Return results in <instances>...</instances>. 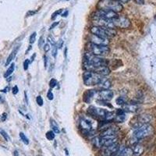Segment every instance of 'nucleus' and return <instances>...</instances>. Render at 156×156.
<instances>
[{"label": "nucleus", "mask_w": 156, "mask_h": 156, "mask_svg": "<svg viewBox=\"0 0 156 156\" xmlns=\"http://www.w3.org/2000/svg\"><path fill=\"white\" fill-rule=\"evenodd\" d=\"M98 9L112 10L115 12H119L122 10V5L115 0H100L98 3Z\"/></svg>", "instance_id": "1"}, {"label": "nucleus", "mask_w": 156, "mask_h": 156, "mask_svg": "<svg viewBox=\"0 0 156 156\" xmlns=\"http://www.w3.org/2000/svg\"><path fill=\"white\" fill-rule=\"evenodd\" d=\"M153 133H154V129H153L152 126L148 123H145V124L141 125L135 129L134 132H133V137L136 140H140V139L151 136L153 134Z\"/></svg>", "instance_id": "2"}, {"label": "nucleus", "mask_w": 156, "mask_h": 156, "mask_svg": "<svg viewBox=\"0 0 156 156\" xmlns=\"http://www.w3.org/2000/svg\"><path fill=\"white\" fill-rule=\"evenodd\" d=\"M90 30L91 32V34H94V35L106 39H108L111 37H113L116 34V32H115L114 29L98 27V26H93V27H90Z\"/></svg>", "instance_id": "3"}, {"label": "nucleus", "mask_w": 156, "mask_h": 156, "mask_svg": "<svg viewBox=\"0 0 156 156\" xmlns=\"http://www.w3.org/2000/svg\"><path fill=\"white\" fill-rule=\"evenodd\" d=\"M87 50L88 52L97 56L106 55L109 52V48L108 45H98L91 42L87 44Z\"/></svg>", "instance_id": "4"}, {"label": "nucleus", "mask_w": 156, "mask_h": 156, "mask_svg": "<svg viewBox=\"0 0 156 156\" xmlns=\"http://www.w3.org/2000/svg\"><path fill=\"white\" fill-rule=\"evenodd\" d=\"M102 76L91 71L86 70L83 74V83L87 86L98 85Z\"/></svg>", "instance_id": "5"}, {"label": "nucleus", "mask_w": 156, "mask_h": 156, "mask_svg": "<svg viewBox=\"0 0 156 156\" xmlns=\"http://www.w3.org/2000/svg\"><path fill=\"white\" fill-rule=\"evenodd\" d=\"M93 23L94 26L101 27H107V28L114 29L115 26L113 24L112 20L105 19V18H100V17H93Z\"/></svg>", "instance_id": "6"}, {"label": "nucleus", "mask_w": 156, "mask_h": 156, "mask_svg": "<svg viewBox=\"0 0 156 156\" xmlns=\"http://www.w3.org/2000/svg\"><path fill=\"white\" fill-rule=\"evenodd\" d=\"M115 27L119 28H128L130 27V20L124 16H118L116 18L112 20Z\"/></svg>", "instance_id": "7"}, {"label": "nucleus", "mask_w": 156, "mask_h": 156, "mask_svg": "<svg viewBox=\"0 0 156 156\" xmlns=\"http://www.w3.org/2000/svg\"><path fill=\"white\" fill-rule=\"evenodd\" d=\"M94 16L95 17L105 18L108 20H114L118 16L117 12H114L112 10H105V9H98L96 12L94 13Z\"/></svg>", "instance_id": "8"}, {"label": "nucleus", "mask_w": 156, "mask_h": 156, "mask_svg": "<svg viewBox=\"0 0 156 156\" xmlns=\"http://www.w3.org/2000/svg\"><path fill=\"white\" fill-rule=\"evenodd\" d=\"M80 127L82 129L83 133H85L87 135H90V133H92L93 130V125L92 122H90L89 119H86V118H83L80 119Z\"/></svg>", "instance_id": "9"}, {"label": "nucleus", "mask_w": 156, "mask_h": 156, "mask_svg": "<svg viewBox=\"0 0 156 156\" xmlns=\"http://www.w3.org/2000/svg\"><path fill=\"white\" fill-rule=\"evenodd\" d=\"M87 112H88V113L90 114L91 116L104 119V117H105L107 111L105 109H104V108H96V107L94 106H91L88 108Z\"/></svg>", "instance_id": "10"}, {"label": "nucleus", "mask_w": 156, "mask_h": 156, "mask_svg": "<svg viewBox=\"0 0 156 156\" xmlns=\"http://www.w3.org/2000/svg\"><path fill=\"white\" fill-rule=\"evenodd\" d=\"M113 95L114 94L112 90H108V89H103L102 90L98 92V97H99V99L98 100L110 101L111 99H112Z\"/></svg>", "instance_id": "11"}, {"label": "nucleus", "mask_w": 156, "mask_h": 156, "mask_svg": "<svg viewBox=\"0 0 156 156\" xmlns=\"http://www.w3.org/2000/svg\"><path fill=\"white\" fill-rule=\"evenodd\" d=\"M90 42L94 44H98V45H108L109 41H108V39L102 38V37L91 34L90 37Z\"/></svg>", "instance_id": "12"}, {"label": "nucleus", "mask_w": 156, "mask_h": 156, "mask_svg": "<svg viewBox=\"0 0 156 156\" xmlns=\"http://www.w3.org/2000/svg\"><path fill=\"white\" fill-rule=\"evenodd\" d=\"M119 144L115 143V144H112V145L108 146V147H105V150L103 151L104 153V155L105 156H112L115 154V153L118 151V150L119 149Z\"/></svg>", "instance_id": "13"}, {"label": "nucleus", "mask_w": 156, "mask_h": 156, "mask_svg": "<svg viewBox=\"0 0 156 156\" xmlns=\"http://www.w3.org/2000/svg\"><path fill=\"white\" fill-rule=\"evenodd\" d=\"M93 72L97 73V74L100 75V76H105L110 74L111 70H110V69L108 67V66H98V67H95Z\"/></svg>", "instance_id": "14"}, {"label": "nucleus", "mask_w": 156, "mask_h": 156, "mask_svg": "<svg viewBox=\"0 0 156 156\" xmlns=\"http://www.w3.org/2000/svg\"><path fill=\"white\" fill-rule=\"evenodd\" d=\"M119 132L118 127L112 126V127H108L106 129L103 130L101 133V136H116L117 133Z\"/></svg>", "instance_id": "15"}, {"label": "nucleus", "mask_w": 156, "mask_h": 156, "mask_svg": "<svg viewBox=\"0 0 156 156\" xmlns=\"http://www.w3.org/2000/svg\"><path fill=\"white\" fill-rule=\"evenodd\" d=\"M122 106H123V110L124 111L129 112H136L139 108L138 105L135 104V103H127V104H124Z\"/></svg>", "instance_id": "16"}, {"label": "nucleus", "mask_w": 156, "mask_h": 156, "mask_svg": "<svg viewBox=\"0 0 156 156\" xmlns=\"http://www.w3.org/2000/svg\"><path fill=\"white\" fill-rule=\"evenodd\" d=\"M94 94H95V90H87L85 92L83 93V101H85L86 103H90V101L92 100V98L94 97Z\"/></svg>", "instance_id": "17"}, {"label": "nucleus", "mask_w": 156, "mask_h": 156, "mask_svg": "<svg viewBox=\"0 0 156 156\" xmlns=\"http://www.w3.org/2000/svg\"><path fill=\"white\" fill-rule=\"evenodd\" d=\"M98 85L102 89H108L111 87V81L108 80V78L105 77V76H102L101 80H100L99 83Z\"/></svg>", "instance_id": "18"}, {"label": "nucleus", "mask_w": 156, "mask_h": 156, "mask_svg": "<svg viewBox=\"0 0 156 156\" xmlns=\"http://www.w3.org/2000/svg\"><path fill=\"white\" fill-rule=\"evenodd\" d=\"M132 151H133V155L140 156L143 153V151H144V148H143V147L140 144H136L133 146V149H132Z\"/></svg>", "instance_id": "19"}, {"label": "nucleus", "mask_w": 156, "mask_h": 156, "mask_svg": "<svg viewBox=\"0 0 156 156\" xmlns=\"http://www.w3.org/2000/svg\"><path fill=\"white\" fill-rule=\"evenodd\" d=\"M18 49H19V47H16V48H14V49L12 50V52L10 53V55H9V57L7 58V59H6V61H5V66H9V64H10V62H12L13 59H14V58L16 57V52H17Z\"/></svg>", "instance_id": "20"}, {"label": "nucleus", "mask_w": 156, "mask_h": 156, "mask_svg": "<svg viewBox=\"0 0 156 156\" xmlns=\"http://www.w3.org/2000/svg\"><path fill=\"white\" fill-rule=\"evenodd\" d=\"M115 114L112 112H107L106 114H105V117H104V120L105 122H111V121H113L115 119Z\"/></svg>", "instance_id": "21"}, {"label": "nucleus", "mask_w": 156, "mask_h": 156, "mask_svg": "<svg viewBox=\"0 0 156 156\" xmlns=\"http://www.w3.org/2000/svg\"><path fill=\"white\" fill-rule=\"evenodd\" d=\"M14 69H15V64L14 63H11L10 64V66H9V67L8 68L7 70L5 71V74H4V77H5V78L9 77V76H10V75L12 74V73H13V71H14Z\"/></svg>", "instance_id": "22"}, {"label": "nucleus", "mask_w": 156, "mask_h": 156, "mask_svg": "<svg viewBox=\"0 0 156 156\" xmlns=\"http://www.w3.org/2000/svg\"><path fill=\"white\" fill-rule=\"evenodd\" d=\"M125 119H126V115H125L124 112V113L122 114H115V117L114 120L118 122H124Z\"/></svg>", "instance_id": "23"}, {"label": "nucleus", "mask_w": 156, "mask_h": 156, "mask_svg": "<svg viewBox=\"0 0 156 156\" xmlns=\"http://www.w3.org/2000/svg\"><path fill=\"white\" fill-rule=\"evenodd\" d=\"M51 129H52V131L54 132L55 133H59V128H58V125L55 122V120L53 119H51Z\"/></svg>", "instance_id": "24"}, {"label": "nucleus", "mask_w": 156, "mask_h": 156, "mask_svg": "<svg viewBox=\"0 0 156 156\" xmlns=\"http://www.w3.org/2000/svg\"><path fill=\"white\" fill-rule=\"evenodd\" d=\"M97 103L98 104H99V105H103V106H107L108 107V108H113V106H112L110 103H108L107 101H102V100H98L97 101Z\"/></svg>", "instance_id": "25"}, {"label": "nucleus", "mask_w": 156, "mask_h": 156, "mask_svg": "<svg viewBox=\"0 0 156 156\" xmlns=\"http://www.w3.org/2000/svg\"><path fill=\"white\" fill-rule=\"evenodd\" d=\"M45 136H46V138L48 139V140H52L54 138H55V133H54L52 130H50V131H48L46 133V134H45Z\"/></svg>", "instance_id": "26"}, {"label": "nucleus", "mask_w": 156, "mask_h": 156, "mask_svg": "<svg viewBox=\"0 0 156 156\" xmlns=\"http://www.w3.org/2000/svg\"><path fill=\"white\" fill-rule=\"evenodd\" d=\"M20 139L22 140V141H23L25 144H29L28 138H27V136H26V135H25L24 133H22V132H20Z\"/></svg>", "instance_id": "27"}, {"label": "nucleus", "mask_w": 156, "mask_h": 156, "mask_svg": "<svg viewBox=\"0 0 156 156\" xmlns=\"http://www.w3.org/2000/svg\"><path fill=\"white\" fill-rule=\"evenodd\" d=\"M115 102H116L117 105H123L124 104H126V101H125L124 98L123 97H119L115 100Z\"/></svg>", "instance_id": "28"}, {"label": "nucleus", "mask_w": 156, "mask_h": 156, "mask_svg": "<svg viewBox=\"0 0 156 156\" xmlns=\"http://www.w3.org/2000/svg\"><path fill=\"white\" fill-rule=\"evenodd\" d=\"M0 133H1V135L2 136V137H3V138L5 139L6 141H9V140H10V137H9V136L7 134V133H6L5 130H3V129H1V130H0Z\"/></svg>", "instance_id": "29"}, {"label": "nucleus", "mask_w": 156, "mask_h": 156, "mask_svg": "<svg viewBox=\"0 0 156 156\" xmlns=\"http://www.w3.org/2000/svg\"><path fill=\"white\" fill-rule=\"evenodd\" d=\"M36 102L37 103V105L39 106H42L43 104H44V101H43V98L41 96L38 95L37 98H36Z\"/></svg>", "instance_id": "30"}, {"label": "nucleus", "mask_w": 156, "mask_h": 156, "mask_svg": "<svg viewBox=\"0 0 156 156\" xmlns=\"http://www.w3.org/2000/svg\"><path fill=\"white\" fill-rule=\"evenodd\" d=\"M36 35H37L36 32H34V33H32V34H30V38H29V42H30V44H33V43L35 41Z\"/></svg>", "instance_id": "31"}, {"label": "nucleus", "mask_w": 156, "mask_h": 156, "mask_svg": "<svg viewBox=\"0 0 156 156\" xmlns=\"http://www.w3.org/2000/svg\"><path fill=\"white\" fill-rule=\"evenodd\" d=\"M57 50H58V48H57L56 44H54L53 47H52V49H51V55L54 58H55L57 55Z\"/></svg>", "instance_id": "32"}, {"label": "nucleus", "mask_w": 156, "mask_h": 156, "mask_svg": "<svg viewBox=\"0 0 156 156\" xmlns=\"http://www.w3.org/2000/svg\"><path fill=\"white\" fill-rule=\"evenodd\" d=\"M30 62L28 58L25 59L24 62H23V69H24V70H27V69H28L29 67V65H30Z\"/></svg>", "instance_id": "33"}, {"label": "nucleus", "mask_w": 156, "mask_h": 156, "mask_svg": "<svg viewBox=\"0 0 156 156\" xmlns=\"http://www.w3.org/2000/svg\"><path fill=\"white\" fill-rule=\"evenodd\" d=\"M56 84H57V80H55V79H54V78H52V79L49 81V86L50 87H51V88L55 87V86H56Z\"/></svg>", "instance_id": "34"}, {"label": "nucleus", "mask_w": 156, "mask_h": 156, "mask_svg": "<svg viewBox=\"0 0 156 156\" xmlns=\"http://www.w3.org/2000/svg\"><path fill=\"white\" fill-rule=\"evenodd\" d=\"M62 12V9H58V10H57V11H55V12H53V13H52V15H51V19L52 20H54L55 19V17H56L57 16H58V15H59L61 13V12Z\"/></svg>", "instance_id": "35"}, {"label": "nucleus", "mask_w": 156, "mask_h": 156, "mask_svg": "<svg viewBox=\"0 0 156 156\" xmlns=\"http://www.w3.org/2000/svg\"><path fill=\"white\" fill-rule=\"evenodd\" d=\"M47 98H48V99L49 100H52L54 98V95L53 94H52V92H51V90H48V93H47Z\"/></svg>", "instance_id": "36"}, {"label": "nucleus", "mask_w": 156, "mask_h": 156, "mask_svg": "<svg viewBox=\"0 0 156 156\" xmlns=\"http://www.w3.org/2000/svg\"><path fill=\"white\" fill-rule=\"evenodd\" d=\"M18 91H19V88H18V87L17 86H14V87H12V94H16L18 93Z\"/></svg>", "instance_id": "37"}, {"label": "nucleus", "mask_w": 156, "mask_h": 156, "mask_svg": "<svg viewBox=\"0 0 156 156\" xmlns=\"http://www.w3.org/2000/svg\"><path fill=\"white\" fill-rule=\"evenodd\" d=\"M50 44H45L44 45V51H45V52H47V51H48L50 50Z\"/></svg>", "instance_id": "38"}, {"label": "nucleus", "mask_w": 156, "mask_h": 156, "mask_svg": "<svg viewBox=\"0 0 156 156\" xmlns=\"http://www.w3.org/2000/svg\"><path fill=\"white\" fill-rule=\"evenodd\" d=\"M43 44H44V39H43V37H40V39H39V41H38V46L41 48V45H43Z\"/></svg>", "instance_id": "39"}, {"label": "nucleus", "mask_w": 156, "mask_h": 156, "mask_svg": "<svg viewBox=\"0 0 156 156\" xmlns=\"http://www.w3.org/2000/svg\"><path fill=\"white\" fill-rule=\"evenodd\" d=\"M48 42H49L50 44H52V45H54V44H55V41H54L53 39L51 38V37H48Z\"/></svg>", "instance_id": "40"}, {"label": "nucleus", "mask_w": 156, "mask_h": 156, "mask_svg": "<svg viewBox=\"0 0 156 156\" xmlns=\"http://www.w3.org/2000/svg\"><path fill=\"white\" fill-rule=\"evenodd\" d=\"M7 118V114L6 113H3L2 115H1V120L2 121H5Z\"/></svg>", "instance_id": "41"}, {"label": "nucleus", "mask_w": 156, "mask_h": 156, "mask_svg": "<svg viewBox=\"0 0 156 156\" xmlns=\"http://www.w3.org/2000/svg\"><path fill=\"white\" fill-rule=\"evenodd\" d=\"M58 24V22H54V23L51 25V27H50V30H52L53 28H55V27H56Z\"/></svg>", "instance_id": "42"}, {"label": "nucleus", "mask_w": 156, "mask_h": 156, "mask_svg": "<svg viewBox=\"0 0 156 156\" xmlns=\"http://www.w3.org/2000/svg\"><path fill=\"white\" fill-rule=\"evenodd\" d=\"M36 12V11H33V10H30L29 12H27V16H33Z\"/></svg>", "instance_id": "43"}, {"label": "nucleus", "mask_w": 156, "mask_h": 156, "mask_svg": "<svg viewBox=\"0 0 156 156\" xmlns=\"http://www.w3.org/2000/svg\"><path fill=\"white\" fill-rule=\"evenodd\" d=\"M134 2L137 4H144V0H134Z\"/></svg>", "instance_id": "44"}, {"label": "nucleus", "mask_w": 156, "mask_h": 156, "mask_svg": "<svg viewBox=\"0 0 156 156\" xmlns=\"http://www.w3.org/2000/svg\"><path fill=\"white\" fill-rule=\"evenodd\" d=\"M62 44H63V41H62V40H60V41L58 42V45H57V44H56V45H57V48H62Z\"/></svg>", "instance_id": "45"}, {"label": "nucleus", "mask_w": 156, "mask_h": 156, "mask_svg": "<svg viewBox=\"0 0 156 156\" xmlns=\"http://www.w3.org/2000/svg\"><path fill=\"white\" fill-rule=\"evenodd\" d=\"M117 2H120V3H126V2H128L129 0H115Z\"/></svg>", "instance_id": "46"}, {"label": "nucleus", "mask_w": 156, "mask_h": 156, "mask_svg": "<svg viewBox=\"0 0 156 156\" xmlns=\"http://www.w3.org/2000/svg\"><path fill=\"white\" fill-rule=\"evenodd\" d=\"M24 96H25V101H26V103H27V104H28V98H27V92H26V91H25L24 92Z\"/></svg>", "instance_id": "47"}, {"label": "nucleus", "mask_w": 156, "mask_h": 156, "mask_svg": "<svg viewBox=\"0 0 156 156\" xmlns=\"http://www.w3.org/2000/svg\"><path fill=\"white\" fill-rule=\"evenodd\" d=\"M8 90H9V87H5V88L2 89V90H1V91H2V92H4V93H6L8 91Z\"/></svg>", "instance_id": "48"}, {"label": "nucleus", "mask_w": 156, "mask_h": 156, "mask_svg": "<svg viewBox=\"0 0 156 156\" xmlns=\"http://www.w3.org/2000/svg\"><path fill=\"white\" fill-rule=\"evenodd\" d=\"M68 12H68L67 10L65 11V12H64L62 14V16H63V17H66V16H67V15H68Z\"/></svg>", "instance_id": "49"}, {"label": "nucleus", "mask_w": 156, "mask_h": 156, "mask_svg": "<svg viewBox=\"0 0 156 156\" xmlns=\"http://www.w3.org/2000/svg\"><path fill=\"white\" fill-rule=\"evenodd\" d=\"M35 57H36V53L33 54V55H32L31 58H30V62H33V61H34V58H35Z\"/></svg>", "instance_id": "50"}, {"label": "nucleus", "mask_w": 156, "mask_h": 156, "mask_svg": "<svg viewBox=\"0 0 156 156\" xmlns=\"http://www.w3.org/2000/svg\"><path fill=\"white\" fill-rule=\"evenodd\" d=\"M44 66H45V68H46L47 67V58L44 56Z\"/></svg>", "instance_id": "51"}, {"label": "nucleus", "mask_w": 156, "mask_h": 156, "mask_svg": "<svg viewBox=\"0 0 156 156\" xmlns=\"http://www.w3.org/2000/svg\"><path fill=\"white\" fill-rule=\"evenodd\" d=\"M30 49H31V45H30V46H29V48H27V51H26V54H27V52H28V51H30Z\"/></svg>", "instance_id": "52"}, {"label": "nucleus", "mask_w": 156, "mask_h": 156, "mask_svg": "<svg viewBox=\"0 0 156 156\" xmlns=\"http://www.w3.org/2000/svg\"><path fill=\"white\" fill-rule=\"evenodd\" d=\"M2 102H3V98H2V96L0 95V104H1V103H2Z\"/></svg>", "instance_id": "53"}, {"label": "nucleus", "mask_w": 156, "mask_h": 156, "mask_svg": "<svg viewBox=\"0 0 156 156\" xmlns=\"http://www.w3.org/2000/svg\"><path fill=\"white\" fill-rule=\"evenodd\" d=\"M67 48H65V58H66V55H67Z\"/></svg>", "instance_id": "54"}, {"label": "nucleus", "mask_w": 156, "mask_h": 156, "mask_svg": "<svg viewBox=\"0 0 156 156\" xmlns=\"http://www.w3.org/2000/svg\"><path fill=\"white\" fill-rule=\"evenodd\" d=\"M14 155L15 156H18V151H14Z\"/></svg>", "instance_id": "55"}, {"label": "nucleus", "mask_w": 156, "mask_h": 156, "mask_svg": "<svg viewBox=\"0 0 156 156\" xmlns=\"http://www.w3.org/2000/svg\"><path fill=\"white\" fill-rule=\"evenodd\" d=\"M61 1H69V0H61Z\"/></svg>", "instance_id": "56"}]
</instances>
